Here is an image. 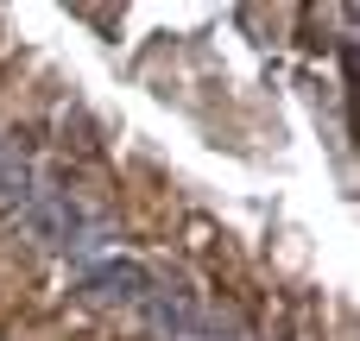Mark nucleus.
I'll use <instances>...</instances> for the list:
<instances>
[{
	"label": "nucleus",
	"instance_id": "obj_1",
	"mask_svg": "<svg viewBox=\"0 0 360 341\" xmlns=\"http://www.w3.org/2000/svg\"><path fill=\"white\" fill-rule=\"evenodd\" d=\"M19 221H25L32 240H44V247H57V253H76V240H82V209H76L70 196H32V202L19 209Z\"/></svg>",
	"mask_w": 360,
	"mask_h": 341
},
{
	"label": "nucleus",
	"instance_id": "obj_2",
	"mask_svg": "<svg viewBox=\"0 0 360 341\" xmlns=\"http://www.w3.org/2000/svg\"><path fill=\"white\" fill-rule=\"evenodd\" d=\"M82 291L101 297V304H139V297H146V266H133V259L89 266V272H82Z\"/></svg>",
	"mask_w": 360,
	"mask_h": 341
},
{
	"label": "nucleus",
	"instance_id": "obj_3",
	"mask_svg": "<svg viewBox=\"0 0 360 341\" xmlns=\"http://www.w3.org/2000/svg\"><path fill=\"white\" fill-rule=\"evenodd\" d=\"M139 310H146V329H152L158 341H190L196 329H202V316H196L184 297H165V291H146Z\"/></svg>",
	"mask_w": 360,
	"mask_h": 341
},
{
	"label": "nucleus",
	"instance_id": "obj_4",
	"mask_svg": "<svg viewBox=\"0 0 360 341\" xmlns=\"http://www.w3.org/2000/svg\"><path fill=\"white\" fill-rule=\"evenodd\" d=\"M190 341H240V335H221L215 323H202V329H196V335H190Z\"/></svg>",
	"mask_w": 360,
	"mask_h": 341
}]
</instances>
